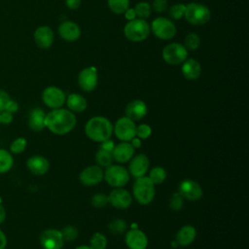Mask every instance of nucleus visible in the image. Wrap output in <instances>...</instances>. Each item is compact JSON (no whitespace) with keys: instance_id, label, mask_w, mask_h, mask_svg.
Segmentation results:
<instances>
[{"instance_id":"obj_1","label":"nucleus","mask_w":249,"mask_h":249,"mask_svg":"<svg viewBox=\"0 0 249 249\" xmlns=\"http://www.w3.org/2000/svg\"><path fill=\"white\" fill-rule=\"evenodd\" d=\"M76 116L68 109L56 108L46 115V127L53 133L63 135L69 133L76 125Z\"/></svg>"},{"instance_id":"obj_2","label":"nucleus","mask_w":249,"mask_h":249,"mask_svg":"<svg viewBox=\"0 0 249 249\" xmlns=\"http://www.w3.org/2000/svg\"><path fill=\"white\" fill-rule=\"evenodd\" d=\"M85 132L90 140L100 143L111 137L113 133V124L107 118L95 116L87 122Z\"/></svg>"},{"instance_id":"obj_3","label":"nucleus","mask_w":249,"mask_h":249,"mask_svg":"<svg viewBox=\"0 0 249 249\" xmlns=\"http://www.w3.org/2000/svg\"><path fill=\"white\" fill-rule=\"evenodd\" d=\"M132 195L138 203L143 205L149 204L156 195L155 185L148 176L136 178L132 186Z\"/></svg>"},{"instance_id":"obj_4","label":"nucleus","mask_w":249,"mask_h":249,"mask_svg":"<svg viewBox=\"0 0 249 249\" xmlns=\"http://www.w3.org/2000/svg\"><path fill=\"white\" fill-rule=\"evenodd\" d=\"M124 33L129 41L142 42L149 36L150 27L145 19L134 18L124 25Z\"/></svg>"},{"instance_id":"obj_5","label":"nucleus","mask_w":249,"mask_h":249,"mask_svg":"<svg viewBox=\"0 0 249 249\" xmlns=\"http://www.w3.org/2000/svg\"><path fill=\"white\" fill-rule=\"evenodd\" d=\"M184 17L191 24L202 25L209 21L211 13L210 10L202 4L190 3L186 5Z\"/></svg>"},{"instance_id":"obj_6","label":"nucleus","mask_w":249,"mask_h":249,"mask_svg":"<svg viewBox=\"0 0 249 249\" xmlns=\"http://www.w3.org/2000/svg\"><path fill=\"white\" fill-rule=\"evenodd\" d=\"M128 170L120 164H111L106 167L103 179L114 188H123L129 181Z\"/></svg>"},{"instance_id":"obj_7","label":"nucleus","mask_w":249,"mask_h":249,"mask_svg":"<svg viewBox=\"0 0 249 249\" xmlns=\"http://www.w3.org/2000/svg\"><path fill=\"white\" fill-rule=\"evenodd\" d=\"M188 50L179 43H170L162 50L163 60L170 65H178L187 59Z\"/></svg>"},{"instance_id":"obj_8","label":"nucleus","mask_w":249,"mask_h":249,"mask_svg":"<svg viewBox=\"0 0 249 249\" xmlns=\"http://www.w3.org/2000/svg\"><path fill=\"white\" fill-rule=\"evenodd\" d=\"M151 29L153 33L161 40H169L176 34V26L174 23L162 17H159L152 21Z\"/></svg>"},{"instance_id":"obj_9","label":"nucleus","mask_w":249,"mask_h":249,"mask_svg":"<svg viewBox=\"0 0 249 249\" xmlns=\"http://www.w3.org/2000/svg\"><path fill=\"white\" fill-rule=\"evenodd\" d=\"M135 123L127 117L120 118L113 126V132L117 138L123 142H129L133 137H135Z\"/></svg>"},{"instance_id":"obj_10","label":"nucleus","mask_w":249,"mask_h":249,"mask_svg":"<svg viewBox=\"0 0 249 249\" xmlns=\"http://www.w3.org/2000/svg\"><path fill=\"white\" fill-rule=\"evenodd\" d=\"M42 99L48 107L56 109V108H60L64 104L66 100V96L62 89H60L57 87L51 86L46 88L43 90Z\"/></svg>"},{"instance_id":"obj_11","label":"nucleus","mask_w":249,"mask_h":249,"mask_svg":"<svg viewBox=\"0 0 249 249\" xmlns=\"http://www.w3.org/2000/svg\"><path fill=\"white\" fill-rule=\"evenodd\" d=\"M178 193L183 196V198L191 201L200 199L203 194L201 186L192 179H185L181 181L178 186Z\"/></svg>"},{"instance_id":"obj_12","label":"nucleus","mask_w":249,"mask_h":249,"mask_svg":"<svg viewBox=\"0 0 249 249\" xmlns=\"http://www.w3.org/2000/svg\"><path fill=\"white\" fill-rule=\"evenodd\" d=\"M40 243L44 249H62L64 240L60 231L48 229L41 233Z\"/></svg>"},{"instance_id":"obj_13","label":"nucleus","mask_w":249,"mask_h":249,"mask_svg":"<svg viewBox=\"0 0 249 249\" xmlns=\"http://www.w3.org/2000/svg\"><path fill=\"white\" fill-rule=\"evenodd\" d=\"M104 177V171L102 170V167L98 166L97 164L89 165L85 167L79 175V179L81 183L85 186H95L98 185Z\"/></svg>"},{"instance_id":"obj_14","label":"nucleus","mask_w":249,"mask_h":249,"mask_svg":"<svg viewBox=\"0 0 249 249\" xmlns=\"http://www.w3.org/2000/svg\"><path fill=\"white\" fill-rule=\"evenodd\" d=\"M108 200L109 203L117 209H126L131 205L132 196L128 191L123 188H115L108 195Z\"/></svg>"},{"instance_id":"obj_15","label":"nucleus","mask_w":249,"mask_h":249,"mask_svg":"<svg viewBox=\"0 0 249 249\" xmlns=\"http://www.w3.org/2000/svg\"><path fill=\"white\" fill-rule=\"evenodd\" d=\"M98 82L97 70L93 66H89L81 70L78 75V84L80 88L85 91L93 90Z\"/></svg>"},{"instance_id":"obj_16","label":"nucleus","mask_w":249,"mask_h":249,"mask_svg":"<svg viewBox=\"0 0 249 249\" xmlns=\"http://www.w3.org/2000/svg\"><path fill=\"white\" fill-rule=\"evenodd\" d=\"M149 164L150 162L148 157L144 154H139L130 159L128 165V173L135 179L143 177L148 172Z\"/></svg>"},{"instance_id":"obj_17","label":"nucleus","mask_w":249,"mask_h":249,"mask_svg":"<svg viewBox=\"0 0 249 249\" xmlns=\"http://www.w3.org/2000/svg\"><path fill=\"white\" fill-rule=\"evenodd\" d=\"M124 242L129 249H146L148 246V237L141 230L132 228L126 231Z\"/></svg>"},{"instance_id":"obj_18","label":"nucleus","mask_w":249,"mask_h":249,"mask_svg":"<svg viewBox=\"0 0 249 249\" xmlns=\"http://www.w3.org/2000/svg\"><path fill=\"white\" fill-rule=\"evenodd\" d=\"M147 105L141 99H134L130 101L125 107V117L133 122L143 119L147 115Z\"/></svg>"},{"instance_id":"obj_19","label":"nucleus","mask_w":249,"mask_h":249,"mask_svg":"<svg viewBox=\"0 0 249 249\" xmlns=\"http://www.w3.org/2000/svg\"><path fill=\"white\" fill-rule=\"evenodd\" d=\"M58 33L62 39L68 42H74L80 38L81 29L74 21H63L58 26Z\"/></svg>"},{"instance_id":"obj_20","label":"nucleus","mask_w":249,"mask_h":249,"mask_svg":"<svg viewBox=\"0 0 249 249\" xmlns=\"http://www.w3.org/2000/svg\"><path fill=\"white\" fill-rule=\"evenodd\" d=\"M134 148L129 142H121L118 145H115V148L112 152L113 159L119 163H124L130 160L133 157Z\"/></svg>"},{"instance_id":"obj_21","label":"nucleus","mask_w":249,"mask_h":249,"mask_svg":"<svg viewBox=\"0 0 249 249\" xmlns=\"http://www.w3.org/2000/svg\"><path fill=\"white\" fill-rule=\"evenodd\" d=\"M26 166L34 175H44L50 168L49 160L43 156H32L27 160Z\"/></svg>"},{"instance_id":"obj_22","label":"nucleus","mask_w":249,"mask_h":249,"mask_svg":"<svg viewBox=\"0 0 249 249\" xmlns=\"http://www.w3.org/2000/svg\"><path fill=\"white\" fill-rule=\"evenodd\" d=\"M34 41L41 49H49L53 42V30L46 25L38 27L34 32Z\"/></svg>"},{"instance_id":"obj_23","label":"nucleus","mask_w":249,"mask_h":249,"mask_svg":"<svg viewBox=\"0 0 249 249\" xmlns=\"http://www.w3.org/2000/svg\"><path fill=\"white\" fill-rule=\"evenodd\" d=\"M196 236V230L191 225L183 226L175 235V242L177 245L185 247L193 243Z\"/></svg>"},{"instance_id":"obj_24","label":"nucleus","mask_w":249,"mask_h":249,"mask_svg":"<svg viewBox=\"0 0 249 249\" xmlns=\"http://www.w3.org/2000/svg\"><path fill=\"white\" fill-rule=\"evenodd\" d=\"M46 114L41 108H34L28 116V125L33 131H41L46 127Z\"/></svg>"},{"instance_id":"obj_25","label":"nucleus","mask_w":249,"mask_h":249,"mask_svg":"<svg viewBox=\"0 0 249 249\" xmlns=\"http://www.w3.org/2000/svg\"><path fill=\"white\" fill-rule=\"evenodd\" d=\"M182 74L188 80H196L201 74L199 62L194 58H188L183 62Z\"/></svg>"},{"instance_id":"obj_26","label":"nucleus","mask_w":249,"mask_h":249,"mask_svg":"<svg viewBox=\"0 0 249 249\" xmlns=\"http://www.w3.org/2000/svg\"><path fill=\"white\" fill-rule=\"evenodd\" d=\"M66 104L67 107L71 112L75 113H82L87 109L88 102L87 99L78 93H71L66 98Z\"/></svg>"},{"instance_id":"obj_27","label":"nucleus","mask_w":249,"mask_h":249,"mask_svg":"<svg viewBox=\"0 0 249 249\" xmlns=\"http://www.w3.org/2000/svg\"><path fill=\"white\" fill-rule=\"evenodd\" d=\"M114 159L112 152H108L102 149H99L95 154V161L98 166L100 167H108L112 164Z\"/></svg>"},{"instance_id":"obj_28","label":"nucleus","mask_w":249,"mask_h":249,"mask_svg":"<svg viewBox=\"0 0 249 249\" xmlns=\"http://www.w3.org/2000/svg\"><path fill=\"white\" fill-rule=\"evenodd\" d=\"M14 164L12 154L7 150L0 149V173L9 171Z\"/></svg>"},{"instance_id":"obj_29","label":"nucleus","mask_w":249,"mask_h":249,"mask_svg":"<svg viewBox=\"0 0 249 249\" xmlns=\"http://www.w3.org/2000/svg\"><path fill=\"white\" fill-rule=\"evenodd\" d=\"M148 177L154 185H160L166 179V171L161 166H155L150 170Z\"/></svg>"},{"instance_id":"obj_30","label":"nucleus","mask_w":249,"mask_h":249,"mask_svg":"<svg viewBox=\"0 0 249 249\" xmlns=\"http://www.w3.org/2000/svg\"><path fill=\"white\" fill-rule=\"evenodd\" d=\"M110 10L118 15L124 14L129 6V0H107Z\"/></svg>"},{"instance_id":"obj_31","label":"nucleus","mask_w":249,"mask_h":249,"mask_svg":"<svg viewBox=\"0 0 249 249\" xmlns=\"http://www.w3.org/2000/svg\"><path fill=\"white\" fill-rule=\"evenodd\" d=\"M108 229H109V231L112 233V234H122L124 233L126 229H127V225H126V222L123 219H114L112 220L109 225H108Z\"/></svg>"},{"instance_id":"obj_32","label":"nucleus","mask_w":249,"mask_h":249,"mask_svg":"<svg viewBox=\"0 0 249 249\" xmlns=\"http://www.w3.org/2000/svg\"><path fill=\"white\" fill-rule=\"evenodd\" d=\"M89 246L92 249H105L107 246V238L101 232H95L91 235Z\"/></svg>"},{"instance_id":"obj_33","label":"nucleus","mask_w":249,"mask_h":249,"mask_svg":"<svg viewBox=\"0 0 249 249\" xmlns=\"http://www.w3.org/2000/svg\"><path fill=\"white\" fill-rule=\"evenodd\" d=\"M136 17H138L141 19H146L151 15V6L147 2H139L135 5L133 8Z\"/></svg>"},{"instance_id":"obj_34","label":"nucleus","mask_w":249,"mask_h":249,"mask_svg":"<svg viewBox=\"0 0 249 249\" xmlns=\"http://www.w3.org/2000/svg\"><path fill=\"white\" fill-rule=\"evenodd\" d=\"M199 45H200V39L196 33L191 32L186 36L184 41V47L187 50L195 51L199 47Z\"/></svg>"},{"instance_id":"obj_35","label":"nucleus","mask_w":249,"mask_h":249,"mask_svg":"<svg viewBox=\"0 0 249 249\" xmlns=\"http://www.w3.org/2000/svg\"><path fill=\"white\" fill-rule=\"evenodd\" d=\"M90 202H91V205L95 208H103L109 203L108 196L103 194V193L95 194L91 196Z\"/></svg>"},{"instance_id":"obj_36","label":"nucleus","mask_w":249,"mask_h":249,"mask_svg":"<svg viewBox=\"0 0 249 249\" xmlns=\"http://www.w3.org/2000/svg\"><path fill=\"white\" fill-rule=\"evenodd\" d=\"M61 234L64 241H73L78 236V229L75 226L68 225L62 229Z\"/></svg>"},{"instance_id":"obj_37","label":"nucleus","mask_w":249,"mask_h":249,"mask_svg":"<svg viewBox=\"0 0 249 249\" xmlns=\"http://www.w3.org/2000/svg\"><path fill=\"white\" fill-rule=\"evenodd\" d=\"M168 205H169L171 210L179 211L180 209H182V207L184 205V198H183V196L178 192L172 194V196L169 198Z\"/></svg>"},{"instance_id":"obj_38","label":"nucleus","mask_w":249,"mask_h":249,"mask_svg":"<svg viewBox=\"0 0 249 249\" xmlns=\"http://www.w3.org/2000/svg\"><path fill=\"white\" fill-rule=\"evenodd\" d=\"M26 145H27L26 139L23 137H18L12 142L10 146V150L14 154H20L25 150Z\"/></svg>"},{"instance_id":"obj_39","label":"nucleus","mask_w":249,"mask_h":249,"mask_svg":"<svg viewBox=\"0 0 249 249\" xmlns=\"http://www.w3.org/2000/svg\"><path fill=\"white\" fill-rule=\"evenodd\" d=\"M185 9H186V5L182 4V3H177L174 4L173 6H171V8L169 9V15L172 18L174 19H179L181 18L184 17L185 14Z\"/></svg>"},{"instance_id":"obj_40","label":"nucleus","mask_w":249,"mask_h":249,"mask_svg":"<svg viewBox=\"0 0 249 249\" xmlns=\"http://www.w3.org/2000/svg\"><path fill=\"white\" fill-rule=\"evenodd\" d=\"M152 134V128L149 124H141L139 125H136V131H135V135L142 139H147L151 136Z\"/></svg>"},{"instance_id":"obj_41","label":"nucleus","mask_w":249,"mask_h":249,"mask_svg":"<svg viewBox=\"0 0 249 249\" xmlns=\"http://www.w3.org/2000/svg\"><path fill=\"white\" fill-rule=\"evenodd\" d=\"M152 8L157 13H162L167 8L166 0H154L152 4Z\"/></svg>"},{"instance_id":"obj_42","label":"nucleus","mask_w":249,"mask_h":249,"mask_svg":"<svg viewBox=\"0 0 249 249\" xmlns=\"http://www.w3.org/2000/svg\"><path fill=\"white\" fill-rule=\"evenodd\" d=\"M10 99L11 98H10L9 94L5 90L0 89V112L5 110V108L8 104V102L10 101Z\"/></svg>"},{"instance_id":"obj_43","label":"nucleus","mask_w":249,"mask_h":249,"mask_svg":"<svg viewBox=\"0 0 249 249\" xmlns=\"http://www.w3.org/2000/svg\"><path fill=\"white\" fill-rule=\"evenodd\" d=\"M114 148H115V143L110 138L100 142L99 149H102V150H105V151H108V152H113Z\"/></svg>"},{"instance_id":"obj_44","label":"nucleus","mask_w":249,"mask_h":249,"mask_svg":"<svg viewBox=\"0 0 249 249\" xmlns=\"http://www.w3.org/2000/svg\"><path fill=\"white\" fill-rule=\"evenodd\" d=\"M13 121V114L8 112V111H2L0 112V122L1 124H8L10 123H12Z\"/></svg>"},{"instance_id":"obj_45","label":"nucleus","mask_w":249,"mask_h":249,"mask_svg":"<svg viewBox=\"0 0 249 249\" xmlns=\"http://www.w3.org/2000/svg\"><path fill=\"white\" fill-rule=\"evenodd\" d=\"M18 102L15 101V100L10 99V101L8 102V104H7L6 108H5V111H8V112L14 114V113H16L18 111Z\"/></svg>"},{"instance_id":"obj_46","label":"nucleus","mask_w":249,"mask_h":249,"mask_svg":"<svg viewBox=\"0 0 249 249\" xmlns=\"http://www.w3.org/2000/svg\"><path fill=\"white\" fill-rule=\"evenodd\" d=\"M65 3L67 8H69L70 10H76L80 7L81 0H66Z\"/></svg>"},{"instance_id":"obj_47","label":"nucleus","mask_w":249,"mask_h":249,"mask_svg":"<svg viewBox=\"0 0 249 249\" xmlns=\"http://www.w3.org/2000/svg\"><path fill=\"white\" fill-rule=\"evenodd\" d=\"M124 14L125 15V18L128 19V20H132V19H134L135 17H136L135 12H134V9H130V8H128Z\"/></svg>"},{"instance_id":"obj_48","label":"nucleus","mask_w":249,"mask_h":249,"mask_svg":"<svg viewBox=\"0 0 249 249\" xmlns=\"http://www.w3.org/2000/svg\"><path fill=\"white\" fill-rule=\"evenodd\" d=\"M7 245V237L5 233L0 230V249H5Z\"/></svg>"},{"instance_id":"obj_49","label":"nucleus","mask_w":249,"mask_h":249,"mask_svg":"<svg viewBox=\"0 0 249 249\" xmlns=\"http://www.w3.org/2000/svg\"><path fill=\"white\" fill-rule=\"evenodd\" d=\"M130 144H131V146H132L134 149L140 148V147H141V139L138 138L137 136H135V137H133V138L130 140Z\"/></svg>"},{"instance_id":"obj_50","label":"nucleus","mask_w":249,"mask_h":249,"mask_svg":"<svg viewBox=\"0 0 249 249\" xmlns=\"http://www.w3.org/2000/svg\"><path fill=\"white\" fill-rule=\"evenodd\" d=\"M6 219V210L5 208L0 204V224H2Z\"/></svg>"},{"instance_id":"obj_51","label":"nucleus","mask_w":249,"mask_h":249,"mask_svg":"<svg viewBox=\"0 0 249 249\" xmlns=\"http://www.w3.org/2000/svg\"><path fill=\"white\" fill-rule=\"evenodd\" d=\"M75 249H92V248L90 246H88V245H81V246H78Z\"/></svg>"},{"instance_id":"obj_52","label":"nucleus","mask_w":249,"mask_h":249,"mask_svg":"<svg viewBox=\"0 0 249 249\" xmlns=\"http://www.w3.org/2000/svg\"><path fill=\"white\" fill-rule=\"evenodd\" d=\"M0 124H1V122H0Z\"/></svg>"}]
</instances>
